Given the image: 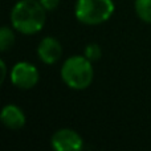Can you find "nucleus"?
I'll return each instance as SVG.
<instances>
[{
  "label": "nucleus",
  "mask_w": 151,
  "mask_h": 151,
  "mask_svg": "<svg viewBox=\"0 0 151 151\" xmlns=\"http://www.w3.org/2000/svg\"><path fill=\"white\" fill-rule=\"evenodd\" d=\"M47 9L39 0H20L11 11V24L23 35H36L44 28Z\"/></svg>",
  "instance_id": "obj_1"
},
{
  "label": "nucleus",
  "mask_w": 151,
  "mask_h": 151,
  "mask_svg": "<svg viewBox=\"0 0 151 151\" xmlns=\"http://www.w3.org/2000/svg\"><path fill=\"white\" fill-rule=\"evenodd\" d=\"M61 80L68 88L73 90H85L94 80L93 63L85 56H70L61 66Z\"/></svg>",
  "instance_id": "obj_2"
},
{
  "label": "nucleus",
  "mask_w": 151,
  "mask_h": 151,
  "mask_svg": "<svg viewBox=\"0 0 151 151\" xmlns=\"http://www.w3.org/2000/svg\"><path fill=\"white\" fill-rule=\"evenodd\" d=\"M114 9L113 0H77L74 15L85 25H99L111 17Z\"/></svg>",
  "instance_id": "obj_3"
},
{
  "label": "nucleus",
  "mask_w": 151,
  "mask_h": 151,
  "mask_svg": "<svg viewBox=\"0 0 151 151\" xmlns=\"http://www.w3.org/2000/svg\"><path fill=\"white\" fill-rule=\"evenodd\" d=\"M40 81V72L33 64L28 61H20L11 69V82L21 90L33 89Z\"/></svg>",
  "instance_id": "obj_4"
},
{
  "label": "nucleus",
  "mask_w": 151,
  "mask_h": 151,
  "mask_svg": "<svg viewBox=\"0 0 151 151\" xmlns=\"http://www.w3.org/2000/svg\"><path fill=\"white\" fill-rule=\"evenodd\" d=\"M50 146L56 151H80L83 149V139L73 129H60L50 138Z\"/></svg>",
  "instance_id": "obj_5"
},
{
  "label": "nucleus",
  "mask_w": 151,
  "mask_h": 151,
  "mask_svg": "<svg viewBox=\"0 0 151 151\" xmlns=\"http://www.w3.org/2000/svg\"><path fill=\"white\" fill-rule=\"evenodd\" d=\"M63 53L64 49L61 42L52 36L44 37L37 47V56H39L40 61L47 65H53V64L58 63L63 57Z\"/></svg>",
  "instance_id": "obj_6"
},
{
  "label": "nucleus",
  "mask_w": 151,
  "mask_h": 151,
  "mask_svg": "<svg viewBox=\"0 0 151 151\" xmlns=\"http://www.w3.org/2000/svg\"><path fill=\"white\" fill-rule=\"evenodd\" d=\"M0 121L9 130H21L25 126L27 118L21 107H19L17 105L8 104L1 109Z\"/></svg>",
  "instance_id": "obj_7"
},
{
  "label": "nucleus",
  "mask_w": 151,
  "mask_h": 151,
  "mask_svg": "<svg viewBox=\"0 0 151 151\" xmlns=\"http://www.w3.org/2000/svg\"><path fill=\"white\" fill-rule=\"evenodd\" d=\"M16 37H15V32L12 28L4 25L0 29V50L1 52H7L11 48L15 45Z\"/></svg>",
  "instance_id": "obj_8"
},
{
  "label": "nucleus",
  "mask_w": 151,
  "mask_h": 151,
  "mask_svg": "<svg viewBox=\"0 0 151 151\" xmlns=\"http://www.w3.org/2000/svg\"><path fill=\"white\" fill-rule=\"evenodd\" d=\"M135 13L142 21L151 24V0H135Z\"/></svg>",
  "instance_id": "obj_9"
},
{
  "label": "nucleus",
  "mask_w": 151,
  "mask_h": 151,
  "mask_svg": "<svg viewBox=\"0 0 151 151\" xmlns=\"http://www.w3.org/2000/svg\"><path fill=\"white\" fill-rule=\"evenodd\" d=\"M83 56L88 60H90L91 63H96V61H98L102 57V49L97 42H90L83 49Z\"/></svg>",
  "instance_id": "obj_10"
},
{
  "label": "nucleus",
  "mask_w": 151,
  "mask_h": 151,
  "mask_svg": "<svg viewBox=\"0 0 151 151\" xmlns=\"http://www.w3.org/2000/svg\"><path fill=\"white\" fill-rule=\"evenodd\" d=\"M47 11H55L60 5V0H39Z\"/></svg>",
  "instance_id": "obj_11"
},
{
  "label": "nucleus",
  "mask_w": 151,
  "mask_h": 151,
  "mask_svg": "<svg viewBox=\"0 0 151 151\" xmlns=\"http://www.w3.org/2000/svg\"><path fill=\"white\" fill-rule=\"evenodd\" d=\"M0 69H1V77H0V82H4L5 77H7V64L4 60L0 61Z\"/></svg>",
  "instance_id": "obj_12"
}]
</instances>
